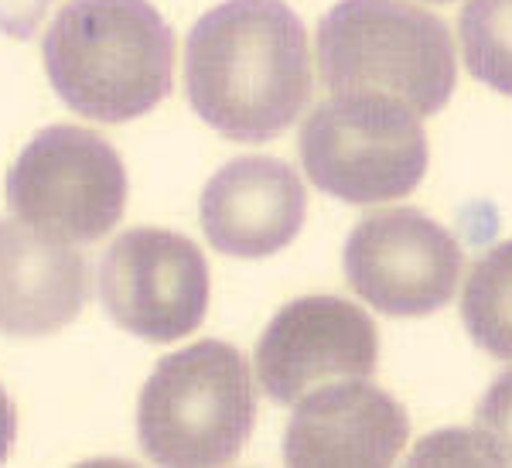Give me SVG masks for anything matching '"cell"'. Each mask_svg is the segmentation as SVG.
I'll return each mask as SVG.
<instances>
[{
    "label": "cell",
    "instance_id": "cell-12",
    "mask_svg": "<svg viewBox=\"0 0 512 468\" xmlns=\"http://www.w3.org/2000/svg\"><path fill=\"white\" fill-rule=\"evenodd\" d=\"M89 298L86 257L59 236L0 219V332L41 339L79 315Z\"/></svg>",
    "mask_w": 512,
    "mask_h": 468
},
{
    "label": "cell",
    "instance_id": "cell-5",
    "mask_svg": "<svg viewBox=\"0 0 512 468\" xmlns=\"http://www.w3.org/2000/svg\"><path fill=\"white\" fill-rule=\"evenodd\" d=\"M301 164L332 199L376 205L414 192L427 171L420 113L386 93H335L301 127Z\"/></svg>",
    "mask_w": 512,
    "mask_h": 468
},
{
    "label": "cell",
    "instance_id": "cell-13",
    "mask_svg": "<svg viewBox=\"0 0 512 468\" xmlns=\"http://www.w3.org/2000/svg\"><path fill=\"white\" fill-rule=\"evenodd\" d=\"M461 322L478 349L495 359H512V240L495 243L472 267Z\"/></svg>",
    "mask_w": 512,
    "mask_h": 468
},
{
    "label": "cell",
    "instance_id": "cell-1",
    "mask_svg": "<svg viewBox=\"0 0 512 468\" xmlns=\"http://www.w3.org/2000/svg\"><path fill=\"white\" fill-rule=\"evenodd\" d=\"M192 110L229 141L284 134L311 100V55L301 18L284 0H226L185 41Z\"/></svg>",
    "mask_w": 512,
    "mask_h": 468
},
{
    "label": "cell",
    "instance_id": "cell-14",
    "mask_svg": "<svg viewBox=\"0 0 512 468\" xmlns=\"http://www.w3.org/2000/svg\"><path fill=\"white\" fill-rule=\"evenodd\" d=\"M458 35L468 72L512 96V0H465Z\"/></svg>",
    "mask_w": 512,
    "mask_h": 468
},
{
    "label": "cell",
    "instance_id": "cell-10",
    "mask_svg": "<svg viewBox=\"0 0 512 468\" xmlns=\"http://www.w3.org/2000/svg\"><path fill=\"white\" fill-rule=\"evenodd\" d=\"M198 212L219 253L260 260L294 243L308 212V192L287 161L250 154L212 175Z\"/></svg>",
    "mask_w": 512,
    "mask_h": 468
},
{
    "label": "cell",
    "instance_id": "cell-11",
    "mask_svg": "<svg viewBox=\"0 0 512 468\" xmlns=\"http://www.w3.org/2000/svg\"><path fill=\"white\" fill-rule=\"evenodd\" d=\"M410 438L403 407L362 380H338L297 400L284 434L287 465H390Z\"/></svg>",
    "mask_w": 512,
    "mask_h": 468
},
{
    "label": "cell",
    "instance_id": "cell-17",
    "mask_svg": "<svg viewBox=\"0 0 512 468\" xmlns=\"http://www.w3.org/2000/svg\"><path fill=\"white\" fill-rule=\"evenodd\" d=\"M14 434H18V414H14L11 397L0 387V462L7 458V451L14 445Z\"/></svg>",
    "mask_w": 512,
    "mask_h": 468
},
{
    "label": "cell",
    "instance_id": "cell-9",
    "mask_svg": "<svg viewBox=\"0 0 512 468\" xmlns=\"http://www.w3.org/2000/svg\"><path fill=\"white\" fill-rule=\"evenodd\" d=\"M256 383L274 404H297L338 380H366L379 359L373 318L342 298H297L256 342Z\"/></svg>",
    "mask_w": 512,
    "mask_h": 468
},
{
    "label": "cell",
    "instance_id": "cell-16",
    "mask_svg": "<svg viewBox=\"0 0 512 468\" xmlns=\"http://www.w3.org/2000/svg\"><path fill=\"white\" fill-rule=\"evenodd\" d=\"M52 0H0V31L18 41L35 38Z\"/></svg>",
    "mask_w": 512,
    "mask_h": 468
},
{
    "label": "cell",
    "instance_id": "cell-3",
    "mask_svg": "<svg viewBox=\"0 0 512 468\" xmlns=\"http://www.w3.org/2000/svg\"><path fill=\"white\" fill-rule=\"evenodd\" d=\"M318 72L332 93H386L420 117L458 82L448 24L410 0H338L318 28Z\"/></svg>",
    "mask_w": 512,
    "mask_h": 468
},
{
    "label": "cell",
    "instance_id": "cell-6",
    "mask_svg": "<svg viewBox=\"0 0 512 468\" xmlns=\"http://www.w3.org/2000/svg\"><path fill=\"white\" fill-rule=\"evenodd\" d=\"M11 212L45 236L96 243L123 216L127 171L110 141L86 127L41 130L7 171Z\"/></svg>",
    "mask_w": 512,
    "mask_h": 468
},
{
    "label": "cell",
    "instance_id": "cell-4",
    "mask_svg": "<svg viewBox=\"0 0 512 468\" xmlns=\"http://www.w3.org/2000/svg\"><path fill=\"white\" fill-rule=\"evenodd\" d=\"M250 366L229 342L205 339L164 356L137 400L140 451L158 465H226L253 431Z\"/></svg>",
    "mask_w": 512,
    "mask_h": 468
},
{
    "label": "cell",
    "instance_id": "cell-7",
    "mask_svg": "<svg viewBox=\"0 0 512 468\" xmlns=\"http://www.w3.org/2000/svg\"><path fill=\"white\" fill-rule=\"evenodd\" d=\"M99 301L123 332L178 342L209 311V264L181 233L127 229L99 260Z\"/></svg>",
    "mask_w": 512,
    "mask_h": 468
},
{
    "label": "cell",
    "instance_id": "cell-15",
    "mask_svg": "<svg viewBox=\"0 0 512 468\" xmlns=\"http://www.w3.org/2000/svg\"><path fill=\"white\" fill-rule=\"evenodd\" d=\"M475 434L489 462H512V369L495 376L475 410Z\"/></svg>",
    "mask_w": 512,
    "mask_h": 468
},
{
    "label": "cell",
    "instance_id": "cell-18",
    "mask_svg": "<svg viewBox=\"0 0 512 468\" xmlns=\"http://www.w3.org/2000/svg\"><path fill=\"white\" fill-rule=\"evenodd\" d=\"M434 4H451V0H434Z\"/></svg>",
    "mask_w": 512,
    "mask_h": 468
},
{
    "label": "cell",
    "instance_id": "cell-8",
    "mask_svg": "<svg viewBox=\"0 0 512 468\" xmlns=\"http://www.w3.org/2000/svg\"><path fill=\"white\" fill-rule=\"evenodd\" d=\"M345 281L390 318H424L458 291L461 246L420 209L366 216L345 243Z\"/></svg>",
    "mask_w": 512,
    "mask_h": 468
},
{
    "label": "cell",
    "instance_id": "cell-2",
    "mask_svg": "<svg viewBox=\"0 0 512 468\" xmlns=\"http://www.w3.org/2000/svg\"><path fill=\"white\" fill-rule=\"evenodd\" d=\"M41 52L55 96L89 120H137L171 93L175 31L147 0H69Z\"/></svg>",
    "mask_w": 512,
    "mask_h": 468
}]
</instances>
